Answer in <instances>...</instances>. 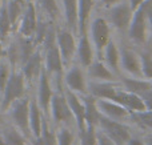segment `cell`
Masks as SVG:
<instances>
[{
    "label": "cell",
    "mask_w": 152,
    "mask_h": 145,
    "mask_svg": "<svg viewBox=\"0 0 152 145\" xmlns=\"http://www.w3.org/2000/svg\"><path fill=\"white\" fill-rule=\"evenodd\" d=\"M152 8V0L143 1L132 13L131 23L128 27V37L137 45H144L148 41V23L147 12Z\"/></svg>",
    "instance_id": "6da1fadb"
},
{
    "label": "cell",
    "mask_w": 152,
    "mask_h": 145,
    "mask_svg": "<svg viewBox=\"0 0 152 145\" xmlns=\"http://www.w3.org/2000/svg\"><path fill=\"white\" fill-rule=\"evenodd\" d=\"M27 83L20 69H11V75L8 77V81L5 88L0 96V111L4 113L11 107L13 101L27 95Z\"/></svg>",
    "instance_id": "7a4b0ae2"
},
{
    "label": "cell",
    "mask_w": 152,
    "mask_h": 145,
    "mask_svg": "<svg viewBox=\"0 0 152 145\" xmlns=\"http://www.w3.org/2000/svg\"><path fill=\"white\" fill-rule=\"evenodd\" d=\"M96 128L102 130L103 133H105L116 145H127L128 140L135 133L134 127L131 124L116 121V120L105 117L103 115H99Z\"/></svg>",
    "instance_id": "3957f363"
},
{
    "label": "cell",
    "mask_w": 152,
    "mask_h": 145,
    "mask_svg": "<svg viewBox=\"0 0 152 145\" xmlns=\"http://www.w3.org/2000/svg\"><path fill=\"white\" fill-rule=\"evenodd\" d=\"M48 117L51 119L52 124L58 127H71L75 128V119L71 109L68 107L63 92H53L52 99L50 103Z\"/></svg>",
    "instance_id": "277c9868"
},
{
    "label": "cell",
    "mask_w": 152,
    "mask_h": 145,
    "mask_svg": "<svg viewBox=\"0 0 152 145\" xmlns=\"http://www.w3.org/2000/svg\"><path fill=\"white\" fill-rule=\"evenodd\" d=\"M29 96L24 95L23 97L18 99L11 104V107L7 109L10 113V119L12 121V125L16 127L26 137L31 141V132H29Z\"/></svg>",
    "instance_id": "5b68a950"
},
{
    "label": "cell",
    "mask_w": 152,
    "mask_h": 145,
    "mask_svg": "<svg viewBox=\"0 0 152 145\" xmlns=\"http://www.w3.org/2000/svg\"><path fill=\"white\" fill-rule=\"evenodd\" d=\"M88 29L91 32V43L95 48L96 56L102 57L103 49L111 40V24L104 17H95L92 21H89Z\"/></svg>",
    "instance_id": "8992f818"
},
{
    "label": "cell",
    "mask_w": 152,
    "mask_h": 145,
    "mask_svg": "<svg viewBox=\"0 0 152 145\" xmlns=\"http://www.w3.org/2000/svg\"><path fill=\"white\" fill-rule=\"evenodd\" d=\"M63 81L67 89L77 93V95H86L88 93V79L86 75V69L79 64H71L66 68L63 73Z\"/></svg>",
    "instance_id": "52a82bcc"
},
{
    "label": "cell",
    "mask_w": 152,
    "mask_h": 145,
    "mask_svg": "<svg viewBox=\"0 0 152 145\" xmlns=\"http://www.w3.org/2000/svg\"><path fill=\"white\" fill-rule=\"evenodd\" d=\"M76 35L68 28H63L56 32V45L59 48L64 68H68L75 59L76 53Z\"/></svg>",
    "instance_id": "ba28073f"
},
{
    "label": "cell",
    "mask_w": 152,
    "mask_h": 145,
    "mask_svg": "<svg viewBox=\"0 0 152 145\" xmlns=\"http://www.w3.org/2000/svg\"><path fill=\"white\" fill-rule=\"evenodd\" d=\"M134 11L129 7L128 0H121L120 3L108 8V23L113 25L118 31L127 32L132 19Z\"/></svg>",
    "instance_id": "9c48e42d"
},
{
    "label": "cell",
    "mask_w": 152,
    "mask_h": 145,
    "mask_svg": "<svg viewBox=\"0 0 152 145\" xmlns=\"http://www.w3.org/2000/svg\"><path fill=\"white\" fill-rule=\"evenodd\" d=\"M37 92H36V101L42 109L43 115L48 117V111H50V103L53 95V87H52V79L47 73L44 65L40 71L39 79H37Z\"/></svg>",
    "instance_id": "30bf717a"
},
{
    "label": "cell",
    "mask_w": 152,
    "mask_h": 145,
    "mask_svg": "<svg viewBox=\"0 0 152 145\" xmlns=\"http://www.w3.org/2000/svg\"><path fill=\"white\" fill-rule=\"evenodd\" d=\"M120 71H121V75L143 79L140 56L137 51L132 49L129 47L120 48Z\"/></svg>",
    "instance_id": "8fae6325"
},
{
    "label": "cell",
    "mask_w": 152,
    "mask_h": 145,
    "mask_svg": "<svg viewBox=\"0 0 152 145\" xmlns=\"http://www.w3.org/2000/svg\"><path fill=\"white\" fill-rule=\"evenodd\" d=\"M96 108L100 115L126 124H131V112L123 105L105 99H96ZM132 125V124H131Z\"/></svg>",
    "instance_id": "7c38bea8"
},
{
    "label": "cell",
    "mask_w": 152,
    "mask_h": 145,
    "mask_svg": "<svg viewBox=\"0 0 152 145\" xmlns=\"http://www.w3.org/2000/svg\"><path fill=\"white\" fill-rule=\"evenodd\" d=\"M64 97H66L68 107L71 109L72 115L75 119V129L77 130V135L81 132H84L87 124H86V108H84V103L81 100V97L77 93L72 92L69 89L64 91Z\"/></svg>",
    "instance_id": "4fadbf2b"
},
{
    "label": "cell",
    "mask_w": 152,
    "mask_h": 145,
    "mask_svg": "<svg viewBox=\"0 0 152 145\" xmlns=\"http://www.w3.org/2000/svg\"><path fill=\"white\" fill-rule=\"evenodd\" d=\"M111 101H115V103L123 105L124 108L128 109L129 112H140V111H145V109H147L144 101H143V99L140 97V96L124 89L120 84L116 88L115 95H113Z\"/></svg>",
    "instance_id": "5bb4252c"
},
{
    "label": "cell",
    "mask_w": 152,
    "mask_h": 145,
    "mask_svg": "<svg viewBox=\"0 0 152 145\" xmlns=\"http://www.w3.org/2000/svg\"><path fill=\"white\" fill-rule=\"evenodd\" d=\"M42 68H43V53L40 49H36L19 69L21 71L27 85H28L37 81Z\"/></svg>",
    "instance_id": "9a60e30c"
},
{
    "label": "cell",
    "mask_w": 152,
    "mask_h": 145,
    "mask_svg": "<svg viewBox=\"0 0 152 145\" xmlns=\"http://www.w3.org/2000/svg\"><path fill=\"white\" fill-rule=\"evenodd\" d=\"M86 75L89 81H119V77L100 59H95L87 67Z\"/></svg>",
    "instance_id": "2e32d148"
},
{
    "label": "cell",
    "mask_w": 152,
    "mask_h": 145,
    "mask_svg": "<svg viewBox=\"0 0 152 145\" xmlns=\"http://www.w3.org/2000/svg\"><path fill=\"white\" fill-rule=\"evenodd\" d=\"M75 57L77 59V64L84 69L96 59V52L92 45L88 33H83L79 36V41L76 43V53Z\"/></svg>",
    "instance_id": "e0dca14e"
},
{
    "label": "cell",
    "mask_w": 152,
    "mask_h": 145,
    "mask_svg": "<svg viewBox=\"0 0 152 145\" xmlns=\"http://www.w3.org/2000/svg\"><path fill=\"white\" fill-rule=\"evenodd\" d=\"M37 25V11L34 1L27 3L23 9V15L20 17V25H19V33L21 36L34 37Z\"/></svg>",
    "instance_id": "ac0fdd59"
},
{
    "label": "cell",
    "mask_w": 152,
    "mask_h": 145,
    "mask_svg": "<svg viewBox=\"0 0 152 145\" xmlns=\"http://www.w3.org/2000/svg\"><path fill=\"white\" fill-rule=\"evenodd\" d=\"M102 57L104 64L116 75L118 77L121 76L120 71V48L118 47L113 40H110L107 43V45L104 47L102 52Z\"/></svg>",
    "instance_id": "d6986e66"
},
{
    "label": "cell",
    "mask_w": 152,
    "mask_h": 145,
    "mask_svg": "<svg viewBox=\"0 0 152 145\" xmlns=\"http://www.w3.org/2000/svg\"><path fill=\"white\" fill-rule=\"evenodd\" d=\"M43 115L39 104L36 101V97L29 99V132H31V138L39 137L42 133V123H43Z\"/></svg>",
    "instance_id": "ffe728a7"
},
{
    "label": "cell",
    "mask_w": 152,
    "mask_h": 145,
    "mask_svg": "<svg viewBox=\"0 0 152 145\" xmlns=\"http://www.w3.org/2000/svg\"><path fill=\"white\" fill-rule=\"evenodd\" d=\"M94 8V0H77V17H79V25H77V35L87 33L88 31V24L91 19V12Z\"/></svg>",
    "instance_id": "44dd1931"
},
{
    "label": "cell",
    "mask_w": 152,
    "mask_h": 145,
    "mask_svg": "<svg viewBox=\"0 0 152 145\" xmlns=\"http://www.w3.org/2000/svg\"><path fill=\"white\" fill-rule=\"evenodd\" d=\"M63 9H64V19H66L67 28L72 33L77 35V0H63Z\"/></svg>",
    "instance_id": "7402d4cb"
},
{
    "label": "cell",
    "mask_w": 152,
    "mask_h": 145,
    "mask_svg": "<svg viewBox=\"0 0 152 145\" xmlns=\"http://www.w3.org/2000/svg\"><path fill=\"white\" fill-rule=\"evenodd\" d=\"M131 124L143 133L152 132V109L131 112Z\"/></svg>",
    "instance_id": "603a6c76"
},
{
    "label": "cell",
    "mask_w": 152,
    "mask_h": 145,
    "mask_svg": "<svg viewBox=\"0 0 152 145\" xmlns=\"http://www.w3.org/2000/svg\"><path fill=\"white\" fill-rule=\"evenodd\" d=\"M16 45H18L19 51V60H20V67L29 59V56L37 49V45L35 44L34 37H27V36H19L16 40Z\"/></svg>",
    "instance_id": "cb8c5ba5"
},
{
    "label": "cell",
    "mask_w": 152,
    "mask_h": 145,
    "mask_svg": "<svg viewBox=\"0 0 152 145\" xmlns=\"http://www.w3.org/2000/svg\"><path fill=\"white\" fill-rule=\"evenodd\" d=\"M1 135L4 137L5 145H29V138L26 137L20 130L13 125H7L3 128Z\"/></svg>",
    "instance_id": "d4e9b609"
},
{
    "label": "cell",
    "mask_w": 152,
    "mask_h": 145,
    "mask_svg": "<svg viewBox=\"0 0 152 145\" xmlns=\"http://www.w3.org/2000/svg\"><path fill=\"white\" fill-rule=\"evenodd\" d=\"M80 96V95H79ZM81 100L84 103V108H86V124L89 125H97V120H99V111L96 108V99L89 93L80 96Z\"/></svg>",
    "instance_id": "484cf974"
},
{
    "label": "cell",
    "mask_w": 152,
    "mask_h": 145,
    "mask_svg": "<svg viewBox=\"0 0 152 145\" xmlns=\"http://www.w3.org/2000/svg\"><path fill=\"white\" fill-rule=\"evenodd\" d=\"M58 145H75L77 143L74 128L71 127H58L55 129Z\"/></svg>",
    "instance_id": "4316f807"
},
{
    "label": "cell",
    "mask_w": 152,
    "mask_h": 145,
    "mask_svg": "<svg viewBox=\"0 0 152 145\" xmlns=\"http://www.w3.org/2000/svg\"><path fill=\"white\" fill-rule=\"evenodd\" d=\"M42 137L43 145H58V140H56V132L52 128V125L48 123V117L44 116L43 117V123H42Z\"/></svg>",
    "instance_id": "83f0119b"
},
{
    "label": "cell",
    "mask_w": 152,
    "mask_h": 145,
    "mask_svg": "<svg viewBox=\"0 0 152 145\" xmlns=\"http://www.w3.org/2000/svg\"><path fill=\"white\" fill-rule=\"evenodd\" d=\"M5 5H7V12H8V16H10L11 27H12V29H15L16 24L19 23L21 15H23L24 7L21 4H19V3H16L15 0H8L5 3Z\"/></svg>",
    "instance_id": "f1b7e54d"
},
{
    "label": "cell",
    "mask_w": 152,
    "mask_h": 145,
    "mask_svg": "<svg viewBox=\"0 0 152 145\" xmlns=\"http://www.w3.org/2000/svg\"><path fill=\"white\" fill-rule=\"evenodd\" d=\"M77 145H97L96 140V127L87 124L84 132L77 135Z\"/></svg>",
    "instance_id": "f546056e"
},
{
    "label": "cell",
    "mask_w": 152,
    "mask_h": 145,
    "mask_svg": "<svg viewBox=\"0 0 152 145\" xmlns=\"http://www.w3.org/2000/svg\"><path fill=\"white\" fill-rule=\"evenodd\" d=\"M139 56L143 79L152 81V53L150 51H142V52H139Z\"/></svg>",
    "instance_id": "4dcf8cb0"
},
{
    "label": "cell",
    "mask_w": 152,
    "mask_h": 145,
    "mask_svg": "<svg viewBox=\"0 0 152 145\" xmlns=\"http://www.w3.org/2000/svg\"><path fill=\"white\" fill-rule=\"evenodd\" d=\"M11 29H12V27H11L10 16L7 12V5H5V3H3L1 8H0V40L1 41L7 39Z\"/></svg>",
    "instance_id": "1f68e13d"
},
{
    "label": "cell",
    "mask_w": 152,
    "mask_h": 145,
    "mask_svg": "<svg viewBox=\"0 0 152 145\" xmlns=\"http://www.w3.org/2000/svg\"><path fill=\"white\" fill-rule=\"evenodd\" d=\"M42 8L44 9V12L50 16L52 20L58 19L59 13H60V9H59V4L56 0H39Z\"/></svg>",
    "instance_id": "d6a6232c"
},
{
    "label": "cell",
    "mask_w": 152,
    "mask_h": 145,
    "mask_svg": "<svg viewBox=\"0 0 152 145\" xmlns=\"http://www.w3.org/2000/svg\"><path fill=\"white\" fill-rule=\"evenodd\" d=\"M11 65L8 61H0V96L5 88V84L8 81V77L11 75Z\"/></svg>",
    "instance_id": "836d02e7"
},
{
    "label": "cell",
    "mask_w": 152,
    "mask_h": 145,
    "mask_svg": "<svg viewBox=\"0 0 152 145\" xmlns=\"http://www.w3.org/2000/svg\"><path fill=\"white\" fill-rule=\"evenodd\" d=\"M96 140H97V145H116L105 133H103L97 128H96Z\"/></svg>",
    "instance_id": "e575fe53"
},
{
    "label": "cell",
    "mask_w": 152,
    "mask_h": 145,
    "mask_svg": "<svg viewBox=\"0 0 152 145\" xmlns=\"http://www.w3.org/2000/svg\"><path fill=\"white\" fill-rule=\"evenodd\" d=\"M127 145H145V141L143 138V136H139V135H132V137L128 140Z\"/></svg>",
    "instance_id": "d590c367"
},
{
    "label": "cell",
    "mask_w": 152,
    "mask_h": 145,
    "mask_svg": "<svg viewBox=\"0 0 152 145\" xmlns=\"http://www.w3.org/2000/svg\"><path fill=\"white\" fill-rule=\"evenodd\" d=\"M143 1H145V0H128V3H129V7H131V9L132 11H135L137 7H139L140 4H142Z\"/></svg>",
    "instance_id": "8d00e7d4"
},
{
    "label": "cell",
    "mask_w": 152,
    "mask_h": 145,
    "mask_svg": "<svg viewBox=\"0 0 152 145\" xmlns=\"http://www.w3.org/2000/svg\"><path fill=\"white\" fill-rule=\"evenodd\" d=\"M100 1H102L107 8H111L112 5H115V4H118V3H120L121 0H100Z\"/></svg>",
    "instance_id": "74e56055"
},
{
    "label": "cell",
    "mask_w": 152,
    "mask_h": 145,
    "mask_svg": "<svg viewBox=\"0 0 152 145\" xmlns=\"http://www.w3.org/2000/svg\"><path fill=\"white\" fill-rule=\"evenodd\" d=\"M147 23H148V29L151 31V37H152V8L147 12Z\"/></svg>",
    "instance_id": "f35d334b"
},
{
    "label": "cell",
    "mask_w": 152,
    "mask_h": 145,
    "mask_svg": "<svg viewBox=\"0 0 152 145\" xmlns=\"http://www.w3.org/2000/svg\"><path fill=\"white\" fill-rule=\"evenodd\" d=\"M143 138H144V141H145V145H152V132L144 133Z\"/></svg>",
    "instance_id": "ab89813d"
},
{
    "label": "cell",
    "mask_w": 152,
    "mask_h": 145,
    "mask_svg": "<svg viewBox=\"0 0 152 145\" xmlns=\"http://www.w3.org/2000/svg\"><path fill=\"white\" fill-rule=\"evenodd\" d=\"M4 56H5V51H4V48H3V41L0 40V61L3 60Z\"/></svg>",
    "instance_id": "60d3db41"
},
{
    "label": "cell",
    "mask_w": 152,
    "mask_h": 145,
    "mask_svg": "<svg viewBox=\"0 0 152 145\" xmlns=\"http://www.w3.org/2000/svg\"><path fill=\"white\" fill-rule=\"evenodd\" d=\"M15 1H16V3H19V4H21L23 7H26V4H27L26 0H15Z\"/></svg>",
    "instance_id": "b9f144b4"
},
{
    "label": "cell",
    "mask_w": 152,
    "mask_h": 145,
    "mask_svg": "<svg viewBox=\"0 0 152 145\" xmlns=\"http://www.w3.org/2000/svg\"><path fill=\"white\" fill-rule=\"evenodd\" d=\"M0 145H5L4 137H3V135H1V133H0Z\"/></svg>",
    "instance_id": "7bdbcfd3"
},
{
    "label": "cell",
    "mask_w": 152,
    "mask_h": 145,
    "mask_svg": "<svg viewBox=\"0 0 152 145\" xmlns=\"http://www.w3.org/2000/svg\"><path fill=\"white\" fill-rule=\"evenodd\" d=\"M3 120H4V117H3V112L0 111V124L3 123Z\"/></svg>",
    "instance_id": "ee69618b"
},
{
    "label": "cell",
    "mask_w": 152,
    "mask_h": 145,
    "mask_svg": "<svg viewBox=\"0 0 152 145\" xmlns=\"http://www.w3.org/2000/svg\"><path fill=\"white\" fill-rule=\"evenodd\" d=\"M26 1L27 3H31V1H34V0H26Z\"/></svg>",
    "instance_id": "f6af8a7d"
},
{
    "label": "cell",
    "mask_w": 152,
    "mask_h": 145,
    "mask_svg": "<svg viewBox=\"0 0 152 145\" xmlns=\"http://www.w3.org/2000/svg\"><path fill=\"white\" fill-rule=\"evenodd\" d=\"M1 4H3V0H0V8H1Z\"/></svg>",
    "instance_id": "bcb514c9"
},
{
    "label": "cell",
    "mask_w": 152,
    "mask_h": 145,
    "mask_svg": "<svg viewBox=\"0 0 152 145\" xmlns=\"http://www.w3.org/2000/svg\"><path fill=\"white\" fill-rule=\"evenodd\" d=\"M75 145H77V143H76V144H75Z\"/></svg>",
    "instance_id": "7dc6e473"
}]
</instances>
